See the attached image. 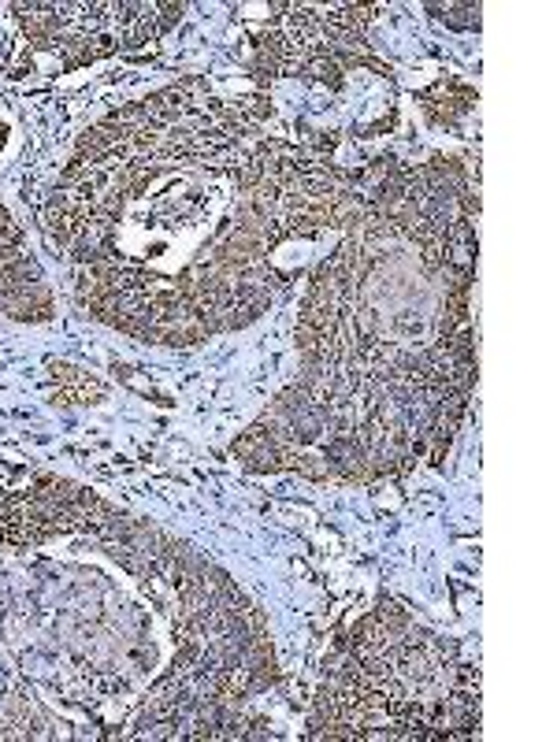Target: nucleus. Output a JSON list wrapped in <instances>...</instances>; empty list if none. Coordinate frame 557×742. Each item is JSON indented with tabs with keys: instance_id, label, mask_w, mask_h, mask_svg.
I'll use <instances>...</instances> for the list:
<instances>
[{
	"instance_id": "nucleus-1",
	"label": "nucleus",
	"mask_w": 557,
	"mask_h": 742,
	"mask_svg": "<svg viewBox=\"0 0 557 742\" xmlns=\"http://www.w3.org/2000/svg\"><path fill=\"white\" fill-rule=\"evenodd\" d=\"M23 34L38 49H56L64 38V4H15Z\"/></svg>"
},
{
	"instance_id": "nucleus-2",
	"label": "nucleus",
	"mask_w": 557,
	"mask_h": 742,
	"mask_svg": "<svg viewBox=\"0 0 557 742\" xmlns=\"http://www.w3.org/2000/svg\"><path fill=\"white\" fill-rule=\"evenodd\" d=\"M52 383L60 386L56 397L64 405H86L90 397H101V383H93L90 375H82L78 368L71 364H52Z\"/></svg>"
},
{
	"instance_id": "nucleus-3",
	"label": "nucleus",
	"mask_w": 557,
	"mask_h": 742,
	"mask_svg": "<svg viewBox=\"0 0 557 742\" xmlns=\"http://www.w3.org/2000/svg\"><path fill=\"white\" fill-rule=\"evenodd\" d=\"M428 12L439 23L454 26V30H480V4H428Z\"/></svg>"
}]
</instances>
